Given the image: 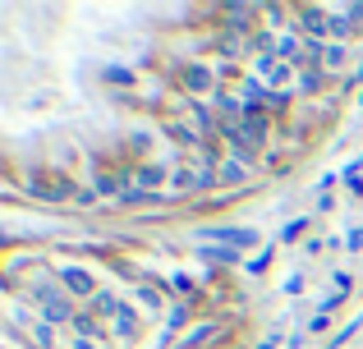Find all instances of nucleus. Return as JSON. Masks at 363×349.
I'll list each match as a JSON object with an SVG mask.
<instances>
[{
	"instance_id": "obj_1",
	"label": "nucleus",
	"mask_w": 363,
	"mask_h": 349,
	"mask_svg": "<svg viewBox=\"0 0 363 349\" xmlns=\"http://www.w3.org/2000/svg\"><path fill=\"white\" fill-rule=\"evenodd\" d=\"M23 193L33 202H46V207H65L79 198V179L69 171H55V166H28L23 171Z\"/></svg>"
},
{
	"instance_id": "obj_2",
	"label": "nucleus",
	"mask_w": 363,
	"mask_h": 349,
	"mask_svg": "<svg viewBox=\"0 0 363 349\" xmlns=\"http://www.w3.org/2000/svg\"><path fill=\"white\" fill-rule=\"evenodd\" d=\"M55 276H60V290H65V294H69L79 308H88L92 299L106 290V285H101V276L88 267V262H60V267H55Z\"/></svg>"
},
{
	"instance_id": "obj_3",
	"label": "nucleus",
	"mask_w": 363,
	"mask_h": 349,
	"mask_svg": "<svg viewBox=\"0 0 363 349\" xmlns=\"http://www.w3.org/2000/svg\"><path fill=\"white\" fill-rule=\"evenodd\" d=\"M179 92H184V101H212L216 92H221L216 64L212 60H184V69H179Z\"/></svg>"
},
{
	"instance_id": "obj_4",
	"label": "nucleus",
	"mask_w": 363,
	"mask_h": 349,
	"mask_svg": "<svg viewBox=\"0 0 363 349\" xmlns=\"http://www.w3.org/2000/svg\"><path fill=\"white\" fill-rule=\"evenodd\" d=\"M290 28L303 42H331V5H294Z\"/></svg>"
},
{
	"instance_id": "obj_5",
	"label": "nucleus",
	"mask_w": 363,
	"mask_h": 349,
	"mask_svg": "<svg viewBox=\"0 0 363 349\" xmlns=\"http://www.w3.org/2000/svg\"><path fill=\"white\" fill-rule=\"evenodd\" d=\"M106 326H111V345H133L143 336V326H147V317H143L138 304H120Z\"/></svg>"
},
{
	"instance_id": "obj_6",
	"label": "nucleus",
	"mask_w": 363,
	"mask_h": 349,
	"mask_svg": "<svg viewBox=\"0 0 363 349\" xmlns=\"http://www.w3.org/2000/svg\"><path fill=\"white\" fill-rule=\"evenodd\" d=\"M253 175H257V166H248V161H240V156H230L225 152V161L216 166V179H221V193H248L253 188Z\"/></svg>"
},
{
	"instance_id": "obj_7",
	"label": "nucleus",
	"mask_w": 363,
	"mask_h": 349,
	"mask_svg": "<svg viewBox=\"0 0 363 349\" xmlns=\"http://www.w3.org/2000/svg\"><path fill=\"white\" fill-rule=\"evenodd\" d=\"M225 331H230L225 317H207V322H198L179 345H184V349H221L225 345Z\"/></svg>"
},
{
	"instance_id": "obj_8",
	"label": "nucleus",
	"mask_w": 363,
	"mask_h": 349,
	"mask_svg": "<svg viewBox=\"0 0 363 349\" xmlns=\"http://www.w3.org/2000/svg\"><path fill=\"white\" fill-rule=\"evenodd\" d=\"M207 239L212 244H225V248H257V230H248V225H212L207 230Z\"/></svg>"
},
{
	"instance_id": "obj_9",
	"label": "nucleus",
	"mask_w": 363,
	"mask_h": 349,
	"mask_svg": "<svg viewBox=\"0 0 363 349\" xmlns=\"http://www.w3.org/2000/svg\"><path fill=\"white\" fill-rule=\"evenodd\" d=\"M170 171L175 166H161V161H138L133 166V184L147 188V193H161V184H170Z\"/></svg>"
},
{
	"instance_id": "obj_10",
	"label": "nucleus",
	"mask_w": 363,
	"mask_h": 349,
	"mask_svg": "<svg viewBox=\"0 0 363 349\" xmlns=\"http://www.w3.org/2000/svg\"><path fill=\"white\" fill-rule=\"evenodd\" d=\"M276 55H281L285 64H294V69H308V42H303L299 33H281V42H276Z\"/></svg>"
},
{
	"instance_id": "obj_11",
	"label": "nucleus",
	"mask_w": 363,
	"mask_h": 349,
	"mask_svg": "<svg viewBox=\"0 0 363 349\" xmlns=\"http://www.w3.org/2000/svg\"><path fill=\"white\" fill-rule=\"evenodd\" d=\"M327 88H331V79L322 69H299V79H294V92H299V97H322Z\"/></svg>"
},
{
	"instance_id": "obj_12",
	"label": "nucleus",
	"mask_w": 363,
	"mask_h": 349,
	"mask_svg": "<svg viewBox=\"0 0 363 349\" xmlns=\"http://www.w3.org/2000/svg\"><path fill=\"white\" fill-rule=\"evenodd\" d=\"M198 253H203L207 262H216V267H240V262H244V253L225 248V244H198Z\"/></svg>"
},
{
	"instance_id": "obj_13",
	"label": "nucleus",
	"mask_w": 363,
	"mask_h": 349,
	"mask_svg": "<svg viewBox=\"0 0 363 349\" xmlns=\"http://www.w3.org/2000/svg\"><path fill=\"white\" fill-rule=\"evenodd\" d=\"M101 83H106V88H124V92H129L138 79H133V69H124V64H106V69H101ZM129 97H133V92H129Z\"/></svg>"
},
{
	"instance_id": "obj_14",
	"label": "nucleus",
	"mask_w": 363,
	"mask_h": 349,
	"mask_svg": "<svg viewBox=\"0 0 363 349\" xmlns=\"http://www.w3.org/2000/svg\"><path fill=\"white\" fill-rule=\"evenodd\" d=\"M272 258H276V244H267V248H257L253 258L244 262V271H248L253 280H257V276H267V271H272Z\"/></svg>"
},
{
	"instance_id": "obj_15",
	"label": "nucleus",
	"mask_w": 363,
	"mask_h": 349,
	"mask_svg": "<svg viewBox=\"0 0 363 349\" xmlns=\"http://www.w3.org/2000/svg\"><path fill=\"white\" fill-rule=\"evenodd\" d=\"M359 326H363V317H350V322H345V326H340V331H336V336H331V345H327V349H345L350 341H354V331H359Z\"/></svg>"
},
{
	"instance_id": "obj_16",
	"label": "nucleus",
	"mask_w": 363,
	"mask_h": 349,
	"mask_svg": "<svg viewBox=\"0 0 363 349\" xmlns=\"http://www.w3.org/2000/svg\"><path fill=\"white\" fill-rule=\"evenodd\" d=\"M303 234H308V216H294V221H285L281 244H294V239H303Z\"/></svg>"
},
{
	"instance_id": "obj_17",
	"label": "nucleus",
	"mask_w": 363,
	"mask_h": 349,
	"mask_svg": "<svg viewBox=\"0 0 363 349\" xmlns=\"http://www.w3.org/2000/svg\"><path fill=\"white\" fill-rule=\"evenodd\" d=\"M345 193L350 198H363V171H359V161L345 166Z\"/></svg>"
},
{
	"instance_id": "obj_18",
	"label": "nucleus",
	"mask_w": 363,
	"mask_h": 349,
	"mask_svg": "<svg viewBox=\"0 0 363 349\" xmlns=\"http://www.w3.org/2000/svg\"><path fill=\"white\" fill-rule=\"evenodd\" d=\"M331 280H336V294H331V299H336V304H345V294L354 290V276H350V271H336Z\"/></svg>"
},
{
	"instance_id": "obj_19",
	"label": "nucleus",
	"mask_w": 363,
	"mask_h": 349,
	"mask_svg": "<svg viewBox=\"0 0 363 349\" xmlns=\"http://www.w3.org/2000/svg\"><path fill=\"white\" fill-rule=\"evenodd\" d=\"M336 9L350 18V28H354V33H363V5H336Z\"/></svg>"
},
{
	"instance_id": "obj_20",
	"label": "nucleus",
	"mask_w": 363,
	"mask_h": 349,
	"mask_svg": "<svg viewBox=\"0 0 363 349\" xmlns=\"http://www.w3.org/2000/svg\"><path fill=\"white\" fill-rule=\"evenodd\" d=\"M331 322H336V317H331V313H322V308H318V313H313V322H308V336H322Z\"/></svg>"
},
{
	"instance_id": "obj_21",
	"label": "nucleus",
	"mask_w": 363,
	"mask_h": 349,
	"mask_svg": "<svg viewBox=\"0 0 363 349\" xmlns=\"http://www.w3.org/2000/svg\"><path fill=\"white\" fill-rule=\"evenodd\" d=\"M101 198H97V188H79V198H74V207H83V212H92Z\"/></svg>"
},
{
	"instance_id": "obj_22",
	"label": "nucleus",
	"mask_w": 363,
	"mask_h": 349,
	"mask_svg": "<svg viewBox=\"0 0 363 349\" xmlns=\"http://www.w3.org/2000/svg\"><path fill=\"white\" fill-rule=\"evenodd\" d=\"M345 248L350 253H363V225H354V230L345 234Z\"/></svg>"
},
{
	"instance_id": "obj_23",
	"label": "nucleus",
	"mask_w": 363,
	"mask_h": 349,
	"mask_svg": "<svg viewBox=\"0 0 363 349\" xmlns=\"http://www.w3.org/2000/svg\"><path fill=\"white\" fill-rule=\"evenodd\" d=\"M345 88H359L363 92V51H359V60H354V74L345 79Z\"/></svg>"
},
{
	"instance_id": "obj_24",
	"label": "nucleus",
	"mask_w": 363,
	"mask_h": 349,
	"mask_svg": "<svg viewBox=\"0 0 363 349\" xmlns=\"http://www.w3.org/2000/svg\"><path fill=\"white\" fill-rule=\"evenodd\" d=\"M65 349H101L97 341H83V336H69V341H65Z\"/></svg>"
},
{
	"instance_id": "obj_25",
	"label": "nucleus",
	"mask_w": 363,
	"mask_h": 349,
	"mask_svg": "<svg viewBox=\"0 0 363 349\" xmlns=\"http://www.w3.org/2000/svg\"><path fill=\"white\" fill-rule=\"evenodd\" d=\"M285 294H303V276H290V280H285Z\"/></svg>"
},
{
	"instance_id": "obj_26",
	"label": "nucleus",
	"mask_w": 363,
	"mask_h": 349,
	"mask_svg": "<svg viewBox=\"0 0 363 349\" xmlns=\"http://www.w3.org/2000/svg\"><path fill=\"white\" fill-rule=\"evenodd\" d=\"M257 349H281V336L272 331V336H267V341H257Z\"/></svg>"
},
{
	"instance_id": "obj_27",
	"label": "nucleus",
	"mask_w": 363,
	"mask_h": 349,
	"mask_svg": "<svg viewBox=\"0 0 363 349\" xmlns=\"http://www.w3.org/2000/svg\"><path fill=\"white\" fill-rule=\"evenodd\" d=\"M359 106H363V92H359Z\"/></svg>"
}]
</instances>
